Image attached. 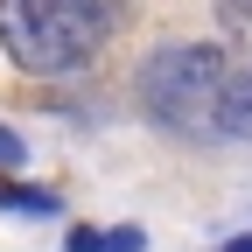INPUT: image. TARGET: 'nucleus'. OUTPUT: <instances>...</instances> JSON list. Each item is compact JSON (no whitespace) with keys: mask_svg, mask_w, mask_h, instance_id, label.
<instances>
[{"mask_svg":"<svg viewBox=\"0 0 252 252\" xmlns=\"http://www.w3.org/2000/svg\"><path fill=\"white\" fill-rule=\"evenodd\" d=\"M119 0H0V56L21 77H70L112 42Z\"/></svg>","mask_w":252,"mask_h":252,"instance_id":"f257e3e1","label":"nucleus"},{"mask_svg":"<svg viewBox=\"0 0 252 252\" xmlns=\"http://www.w3.org/2000/svg\"><path fill=\"white\" fill-rule=\"evenodd\" d=\"M217 91H224V49L217 42H175L154 49L140 70V105L154 126H210L217 119Z\"/></svg>","mask_w":252,"mask_h":252,"instance_id":"f03ea898","label":"nucleus"},{"mask_svg":"<svg viewBox=\"0 0 252 252\" xmlns=\"http://www.w3.org/2000/svg\"><path fill=\"white\" fill-rule=\"evenodd\" d=\"M210 126H217V133H231V140H252V70H245V77H224Z\"/></svg>","mask_w":252,"mask_h":252,"instance_id":"7ed1b4c3","label":"nucleus"},{"mask_svg":"<svg viewBox=\"0 0 252 252\" xmlns=\"http://www.w3.org/2000/svg\"><path fill=\"white\" fill-rule=\"evenodd\" d=\"M0 210H28V217H56V189H35V182H7L0 175Z\"/></svg>","mask_w":252,"mask_h":252,"instance_id":"20e7f679","label":"nucleus"},{"mask_svg":"<svg viewBox=\"0 0 252 252\" xmlns=\"http://www.w3.org/2000/svg\"><path fill=\"white\" fill-rule=\"evenodd\" d=\"M63 252H105V238L91 224H77V231H63Z\"/></svg>","mask_w":252,"mask_h":252,"instance_id":"39448f33","label":"nucleus"},{"mask_svg":"<svg viewBox=\"0 0 252 252\" xmlns=\"http://www.w3.org/2000/svg\"><path fill=\"white\" fill-rule=\"evenodd\" d=\"M105 252H147V231H133V224H119V231L105 238Z\"/></svg>","mask_w":252,"mask_h":252,"instance_id":"423d86ee","label":"nucleus"},{"mask_svg":"<svg viewBox=\"0 0 252 252\" xmlns=\"http://www.w3.org/2000/svg\"><path fill=\"white\" fill-rule=\"evenodd\" d=\"M0 168H21V133H7V126H0Z\"/></svg>","mask_w":252,"mask_h":252,"instance_id":"0eeeda50","label":"nucleus"},{"mask_svg":"<svg viewBox=\"0 0 252 252\" xmlns=\"http://www.w3.org/2000/svg\"><path fill=\"white\" fill-rule=\"evenodd\" d=\"M217 252H252V231H245V238H231V245H217Z\"/></svg>","mask_w":252,"mask_h":252,"instance_id":"6e6552de","label":"nucleus"}]
</instances>
